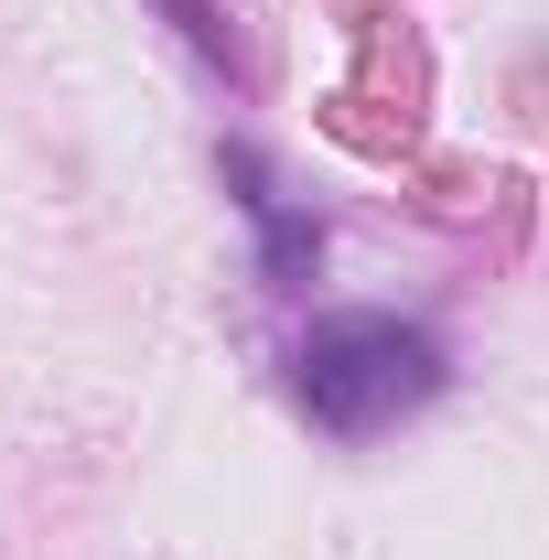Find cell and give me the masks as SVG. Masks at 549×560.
<instances>
[{"label":"cell","instance_id":"6da1fadb","mask_svg":"<svg viewBox=\"0 0 549 560\" xmlns=\"http://www.w3.org/2000/svg\"><path fill=\"white\" fill-rule=\"evenodd\" d=\"M291 377H302V410L324 431L366 442V431H399L410 410L442 399V346L399 313H313Z\"/></svg>","mask_w":549,"mask_h":560}]
</instances>
